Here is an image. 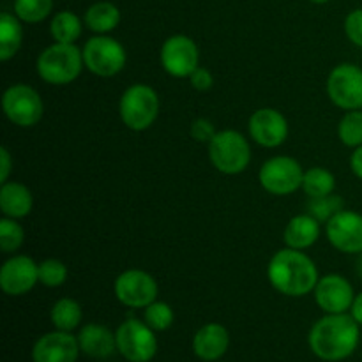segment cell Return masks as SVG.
<instances>
[{
  "mask_svg": "<svg viewBox=\"0 0 362 362\" xmlns=\"http://www.w3.org/2000/svg\"><path fill=\"white\" fill-rule=\"evenodd\" d=\"M361 325L349 313L325 315L311 327L308 343L318 359L327 362L345 361L357 350Z\"/></svg>",
  "mask_w": 362,
  "mask_h": 362,
  "instance_id": "cell-1",
  "label": "cell"
},
{
  "mask_svg": "<svg viewBox=\"0 0 362 362\" xmlns=\"http://www.w3.org/2000/svg\"><path fill=\"white\" fill-rule=\"evenodd\" d=\"M267 278L272 288L286 297H304L317 286L318 269L315 262L300 250H285L274 253L267 267Z\"/></svg>",
  "mask_w": 362,
  "mask_h": 362,
  "instance_id": "cell-2",
  "label": "cell"
},
{
  "mask_svg": "<svg viewBox=\"0 0 362 362\" xmlns=\"http://www.w3.org/2000/svg\"><path fill=\"white\" fill-rule=\"evenodd\" d=\"M83 66V52L69 42H53L45 52H41L35 62L39 78L57 87L73 83L81 74Z\"/></svg>",
  "mask_w": 362,
  "mask_h": 362,
  "instance_id": "cell-3",
  "label": "cell"
},
{
  "mask_svg": "<svg viewBox=\"0 0 362 362\" xmlns=\"http://www.w3.org/2000/svg\"><path fill=\"white\" fill-rule=\"evenodd\" d=\"M209 159L218 172L237 175L250 166L251 147L239 131H218L209 141Z\"/></svg>",
  "mask_w": 362,
  "mask_h": 362,
  "instance_id": "cell-4",
  "label": "cell"
},
{
  "mask_svg": "<svg viewBox=\"0 0 362 362\" xmlns=\"http://www.w3.org/2000/svg\"><path fill=\"white\" fill-rule=\"evenodd\" d=\"M119 113L126 127L145 131L156 122L159 115L158 92L144 83H134L126 88L119 103Z\"/></svg>",
  "mask_w": 362,
  "mask_h": 362,
  "instance_id": "cell-5",
  "label": "cell"
},
{
  "mask_svg": "<svg viewBox=\"0 0 362 362\" xmlns=\"http://www.w3.org/2000/svg\"><path fill=\"white\" fill-rule=\"evenodd\" d=\"M81 52H83L85 67L99 78H112L126 67V49L110 35H94L85 42Z\"/></svg>",
  "mask_w": 362,
  "mask_h": 362,
  "instance_id": "cell-6",
  "label": "cell"
},
{
  "mask_svg": "<svg viewBox=\"0 0 362 362\" xmlns=\"http://www.w3.org/2000/svg\"><path fill=\"white\" fill-rule=\"evenodd\" d=\"M117 352L129 362H151L158 354L156 332L138 318H127L115 331Z\"/></svg>",
  "mask_w": 362,
  "mask_h": 362,
  "instance_id": "cell-7",
  "label": "cell"
},
{
  "mask_svg": "<svg viewBox=\"0 0 362 362\" xmlns=\"http://www.w3.org/2000/svg\"><path fill=\"white\" fill-rule=\"evenodd\" d=\"M258 180L267 193L286 197L303 187L304 170L297 159L288 156H276L262 165Z\"/></svg>",
  "mask_w": 362,
  "mask_h": 362,
  "instance_id": "cell-8",
  "label": "cell"
},
{
  "mask_svg": "<svg viewBox=\"0 0 362 362\" xmlns=\"http://www.w3.org/2000/svg\"><path fill=\"white\" fill-rule=\"evenodd\" d=\"M2 108L7 119L18 127H32L42 119L45 105L35 88L30 85H11L2 95Z\"/></svg>",
  "mask_w": 362,
  "mask_h": 362,
  "instance_id": "cell-9",
  "label": "cell"
},
{
  "mask_svg": "<svg viewBox=\"0 0 362 362\" xmlns=\"http://www.w3.org/2000/svg\"><path fill=\"white\" fill-rule=\"evenodd\" d=\"M327 94L338 108L362 110V67L357 64H339L327 78Z\"/></svg>",
  "mask_w": 362,
  "mask_h": 362,
  "instance_id": "cell-10",
  "label": "cell"
},
{
  "mask_svg": "<svg viewBox=\"0 0 362 362\" xmlns=\"http://www.w3.org/2000/svg\"><path fill=\"white\" fill-rule=\"evenodd\" d=\"M113 292L119 299L120 304L133 310H141L158 300V283L154 276L141 269H129L124 271L119 278L115 279Z\"/></svg>",
  "mask_w": 362,
  "mask_h": 362,
  "instance_id": "cell-11",
  "label": "cell"
},
{
  "mask_svg": "<svg viewBox=\"0 0 362 362\" xmlns=\"http://www.w3.org/2000/svg\"><path fill=\"white\" fill-rule=\"evenodd\" d=\"M200 52L197 42L184 34L170 35L161 46V66L170 76L189 78L198 67Z\"/></svg>",
  "mask_w": 362,
  "mask_h": 362,
  "instance_id": "cell-12",
  "label": "cell"
},
{
  "mask_svg": "<svg viewBox=\"0 0 362 362\" xmlns=\"http://www.w3.org/2000/svg\"><path fill=\"white\" fill-rule=\"evenodd\" d=\"M329 243L345 255L362 253V214L343 209L325 226Z\"/></svg>",
  "mask_w": 362,
  "mask_h": 362,
  "instance_id": "cell-13",
  "label": "cell"
},
{
  "mask_svg": "<svg viewBox=\"0 0 362 362\" xmlns=\"http://www.w3.org/2000/svg\"><path fill=\"white\" fill-rule=\"evenodd\" d=\"M313 292L318 308L327 315L349 313L356 299L352 283L339 274H327L318 279Z\"/></svg>",
  "mask_w": 362,
  "mask_h": 362,
  "instance_id": "cell-14",
  "label": "cell"
},
{
  "mask_svg": "<svg viewBox=\"0 0 362 362\" xmlns=\"http://www.w3.org/2000/svg\"><path fill=\"white\" fill-rule=\"evenodd\" d=\"M39 283V264L27 255L9 258L0 269V288L9 297H20L30 292Z\"/></svg>",
  "mask_w": 362,
  "mask_h": 362,
  "instance_id": "cell-15",
  "label": "cell"
},
{
  "mask_svg": "<svg viewBox=\"0 0 362 362\" xmlns=\"http://www.w3.org/2000/svg\"><path fill=\"white\" fill-rule=\"evenodd\" d=\"M250 136L255 144L265 148H276L288 136V122L285 115L274 108H260L250 117Z\"/></svg>",
  "mask_w": 362,
  "mask_h": 362,
  "instance_id": "cell-16",
  "label": "cell"
},
{
  "mask_svg": "<svg viewBox=\"0 0 362 362\" xmlns=\"http://www.w3.org/2000/svg\"><path fill=\"white\" fill-rule=\"evenodd\" d=\"M78 336L66 331H52L42 334L32 346L34 362H76L80 356Z\"/></svg>",
  "mask_w": 362,
  "mask_h": 362,
  "instance_id": "cell-17",
  "label": "cell"
},
{
  "mask_svg": "<svg viewBox=\"0 0 362 362\" xmlns=\"http://www.w3.org/2000/svg\"><path fill=\"white\" fill-rule=\"evenodd\" d=\"M230 346L228 329L221 324H205L193 336V354L200 361L216 362L221 359Z\"/></svg>",
  "mask_w": 362,
  "mask_h": 362,
  "instance_id": "cell-18",
  "label": "cell"
},
{
  "mask_svg": "<svg viewBox=\"0 0 362 362\" xmlns=\"http://www.w3.org/2000/svg\"><path fill=\"white\" fill-rule=\"evenodd\" d=\"M80 350L92 359H108L117 352V338L106 325L87 324L78 332Z\"/></svg>",
  "mask_w": 362,
  "mask_h": 362,
  "instance_id": "cell-19",
  "label": "cell"
},
{
  "mask_svg": "<svg viewBox=\"0 0 362 362\" xmlns=\"http://www.w3.org/2000/svg\"><path fill=\"white\" fill-rule=\"evenodd\" d=\"M34 207V198L30 189L21 182H4L0 187V209L6 218H27Z\"/></svg>",
  "mask_w": 362,
  "mask_h": 362,
  "instance_id": "cell-20",
  "label": "cell"
},
{
  "mask_svg": "<svg viewBox=\"0 0 362 362\" xmlns=\"http://www.w3.org/2000/svg\"><path fill=\"white\" fill-rule=\"evenodd\" d=\"M318 237H320V221L311 214H299L290 219L283 233L286 247L300 251L313 246Z\"/></svg>",
  "mask_w": 362,
  "mask_h": 362,
  "instance_id": "cell-21",
  "label": "cell"
},
{
  "mask_svg": "<svg viewBox=\"0 0 362 362\" xmlns=\"http://www.w3.org/2000/svg\"><path fill=\"white\" fill-rule=\"evenodd\" d=\"M20 18L14 13L4 11L0 14V60L7 62L13 59L23 42V28Z\"/></svg>",
  "mask_w": 362,
  "mask_h": 362,
  "instance_id": "cell-22",
  "label": "cell"
},
{
  "mask_svg": "<svg viewBox=\"0 0 362 362\" xmlns=\"http://www.w3.org/2000/svg\"><path fill=\"white\" fill-rule=\"evenodd\" d=\"M120 23V11L112 2H95L85 11V25L95 34H108Z\"/></svg>",
  "mask_w": 362,
  "mask_h": 362,
  "instance_id": "cell-23",
  "label": "cell"
},
{
  "mask_svg": "<svg viewBox=\"0 0 362 362\" xmlns=\"http://www.w3.org/2000/svg\"><path fill=\"white\" fill-rule=\"evenodd\" d=\"M49 320L57 331L73 332L74 329L80 327L81 320H83V311H81L80 303L69 299V297L57 300L49 311Z\"/></svg>",
  "mask_w": 362,
  "mask_h": 362,
  "instance_id": "cell-24",
  "label": "cell"
},
{
  "mask_svg": "<svg viewBox=\"0 0 362 362\" xmlns=\"http://www.w3.org/2000/svg\"><path fill=\"white\" fill-rule=\"evenodd\" d=\"M81 30H83V23L71 11H60L52 18V23H49V34L55 42L74 45L80 39Z\"/></svg>",
  "mask_w": 362,
  "mask_h": 362,
  "instance_id": "cell-25",
  "label": "cell"
},
{
  "mask_svg": "<svg viewBox=\"0 0 362 362\" xmlns=\"http://www.w3.org/2000/svg\"><path fill=\"white\" fill-rule=\"evenodd\" d=\"M304 193L311 198H324L327 194H332L336 189V179L329 170L315 166L304 172L303 180Z\"/></svg>",
  "mask_w": 362,
  "mask_h": 362,
  "instance_id": "cell-26",
  "label": "cell"
},
{
  "mask_svg": "<svg viewBox=\"0 0 362 362\" xmlns=\"http://www.w3.org/2000/svg\"><path fill=\"white\" fill-rule=\"evenodd\" d=\"M338 136L343 145L356 148L362 145V110H350L338 126Z\"/></svg>",
  "mask_w": 362,
  "mask_h": 362,
  "instance_id": "cell-27",
  "label": "cell"
},
{
  "mask_svg": "<svg viewBox=\"0 0 362 362\" xmlns=\"http://www.w3.org/2000/svg\"><path fill=\"white\" fill-rule=\"evenodd\" d=\"M53 11V0H14V14L25 23H39Z\"/></svg>",
  "mask_w": 362,
  "mask_h": 362,
  "instance_id": "cell-28",
  "label": "cell"
},
{
  "mask_svg": "<svg viewBox=\"0 0 362 362\" xmlns=\"http://www.w3.org/2000/svg\"><path fill=\"white\" fill-rule=\"evenodd\" d=\"M343 209H345V200L332 193L324 198H311V202L308 204V214H311L320 223H327Z\"/></svg>",
  "mask_w": 362,
  "mask_h": 362,
  "instance_id": "cell-29",
  "label": "cell"
},
{
  "mask_svg": "<svg viewBox=\"0 0 362 362\" xmlns=\"http://www.w3.org/2000/svg\"><path fill=\"white\" fill-rule=\"evenodd\" d=\"M173 318H175V315H173L172 306L163 303V300H154L144 311V322L154 332H163L172 327Z\"/></svg>",
  "mask_w": 362,
  "mask_h": 362,
  "instance_id": "cell-30",
  "label": "cell"
},
{
  "mask_svg": "<svg viewBox=\"0 0 362 362\" xmlns=\"http://www.w3.org/2000/svg\"><path fill=\"white\" fill-rule=\"evenodd\" d=\"M25 230L16 219H0V247L4 253H14L23 246Z\"/></svg>",
  "mask_w": 362,
  "mask_h": 362,
  "instance_id": "cell-31",
  "label": "cell"
},
{
  "mask_svg": "<svg viewBox=\"0 0 362 362\" xmlns=\"http://www.w3.org/2000/svg\"><path fill=\"white\" fill-rule=\"evenodd\" d=\"M67 271L66 264L57 258H48V260L41 262L39 264V283H42L48 288H57V286H62L66 283Z\"/></svg>",
  "mask_w": 362,
  "mask_h": 362,
  "instance_id": "cell-32",
  "label": "cell"
},
{
  "mask_svg": "<svg viewBox=\"0 0 362 362\" xmlns=\"http://www.w3.org/2000/svg\"><path fill=\"white\" fill-rule=\"evenodd\" d=\"M345 34L352 45L362 48V7L354 9L345 18Z\"/></svg>",
  "mask_w": 362,
  "mask_h": 362,
  "instance_id": "cell-33",
  "label": "cell"
},
{
  "mask_svg": "<svg viewBox=\"0 0 362 362\" xmlns=\"http://www.w3.org/2000/svg\"><path fill=\"white\" fill-rule=\"evenodd\" d=\"M218 131L214 129V124L209 119H197L191 124V138L200 144H209L214 138Z\"/></svg>",
  "mask_w": 362,
  "mask_h": 362,
  "instance_id": "cell-34",
  "label": "cell"
},
{
  "mask_svg": "<svg viewBox=\"0 0 362 362\" xmlns=\"http://www.w3.org/2000/svg\"><path fill=\"white\" fill-rule=\"evenodd\" d=\"M189 81H191V87L198 92L209 90V88L214 85V78H212L211 71L205 69V67H200V66H198L197 69L191 73Z\"/></svg>",
  "mask_w": 362,
  "mask_h": 362,
  "instance_id": "cell-35",
  "label": "cell"
},
{
  "mask_svg": "<svg viewBox=\"0 0 362 362\" xmlns=\"http://www.w3.org/2000/svg\"><path fill=\"white\" fill-rule=\"evenodd\" d=\"M13 170V161H11V154L6 147L0 148V182H7Z\"/></svg>",
  "mask_w": 362,
  "mask_h": 362,
  "instance_id": "cell-36",
  "label": "cell"
},
{
  "mask_svg": "<svg viewBox=\"0 0 362 362\" xmlns=\"http://www.w3.org/2000/svg\"><path fill=\"white\" fill-rule=\"evenodd\" d=\"M350 168H352L354 175L362 180V145L354 148L352 156H350Z\"/></svg>",
  "mask_w": 362,
  "mask_h": 362,
  "instance_id": "cell-37",
  "label": "cell"
},
{
  "mask_svg": "<svg viewBox=\"0 0 362 362\" xmlns=\"http://www.w3.org/2000/svg\"><path fill=\"white\" fill-rule=\"evenodd\" d=\"M350 315L356 318L357 324L362 325V292L357 293L356 299H354L352 308H350Z\"/></svg>",
  "mask_w": 362,
  "mask_h": 362,
  "instance_id": "cell-38",
  "label": "cell"
},
{
  "mask_svg": "<svg viewBox=\"0 0 362 362\" xmlns=\"http://www.w3.org/2000/svg\"><path fill=\"white\" fill-rule=\"evenodd\" d=\"M357 274L362 278V253H359V257H357Z\"/></svg>",
  "mask_w": 362,
  "mask_h": 362,
  "instance_id": "cell-39",
  "label": "cell"
},
{
  "mask_svg": "<svg viewBox=\"0 0 362 362\" xmlns=\"http://www.w3.org/2000/svg\"><path fill=\"white\" fill-rule=\"evenodd\" d=\"M310 2H313V4H327L329 0H310Z\"/></svg>",
  "mask_w": 362,
  "mask_h": 362,
  "instance_id": "cell-40",
  "label": "cell"
}]
</instances>
